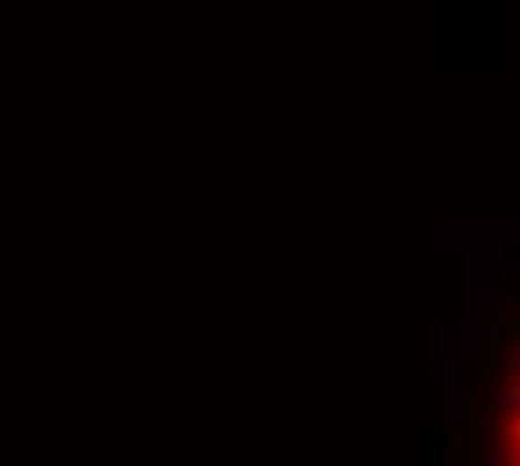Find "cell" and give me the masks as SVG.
Instances as JSON below:
<instances>
[{"label":"cell","mask_w":520,"mask_h":466,"mask_svg":"<svg viewBox=\"0 0 520 466\" xmlns=\"http://www.w3.org/2000/svg\"><path fill=\"white\" fill-rule=\"evenodd\" d=\"M503 466H520V444L516 440H503Z\"/></svg>","instance_id":"3"},{"label":"cell","mask_w":520,"mask_h":466,"mask_svg":"<svg viewBox=\"0 0 520 466\" xmlns=\"http://www.w3.org/2000/svg\"><path fill=\"white\" fill-rule=\"evenodd\" d=\"M507 440H516V444H520V413H516V417H507Z\"/></svg>","instance_id":"4"},{"label":"cell","mask_w":520,"mask_h":466,"mask_svg":"<svg viewBox=\"0 0 520 466\" xmlns=\"http://www.w3.org/2000/svg\"><path fill=\"white\" fill-rule=\"evenodd\" d=\"M503 346V323L494 319V323H485V350H498Z\"/></svg>","instance_id":"2"},{"label":"cell","mask_w":520,"mask_h":466,"mask_svg":"<svg viewBox=\"0 0 520 466\" xmlns=\"http://www.w3.org/2000/svg\"><path fill=\"white\" fill-rule=\"evenodd\" d=\"M512 363H516V368H520V328H516V332H512Z\"/></svg>","instance_id":"5"},{"label":"cell","mask_w":520,"mask_h":466,"mask_svg":"<svg viewBox=\"0 0 520 466\" xmlns=\"http://www.w3.org/2000/svg\"><path fill=\"white\" fill-rule=\"evenodd\" d=\"M498 413H503V417H516L520 413V386H512V390L498 395Z\"/></svg>","instance_id":"1"}]
</instances>
